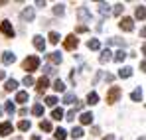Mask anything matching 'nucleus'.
Instances as JSON below:
<instances>
[{
    "mask_svg": "<svg viewBox=\"0 0 146 140\" xmlns=\"http://www.w3.org/2000/svg\"><path fill=\"white\" fill-rule=\"evenodd\" d=\"M38 67H40V57H38V55H28L24 59V69L28 71V75H30L32 71H36Z\"/></svg>",
    "mask_w": 146,
    "mask_h": 140,
    "instance_id": "nucleus-1",
    "label": "nucleus"
},
{
    "mask_svg": "<svg viewBox=\"0 0 146 140\" xmlns=\"http://www.w3.org/2000/svg\"><path fill=\"white\" fill-rule=\"evenodd\" d=\"M121 95H122V89H121V87H111V89H109V93H107V103H109V105L117 103Z\"/></svg>",
    "mask_w": 146,
    "mask_h": 140,
    "instance_id": "nucleus-2",
    "label": "nucleus"
},
{
    "mask_svg": "<svg viewBox=\"0 0 146 140\" xmlns=\"http://www.w3.org/2000/svg\"><path fill=\"white\" fill-rule=\"evenodd\" d=\"M0 32L4 34V36H8V38H14V28H12V24L8 22V20H4V22L0 24Z\"/></svg>",
    "mask_w": 146,
    "mask_h": 140,
    "instance_id": "nucleus-3",
    "label": "nucleus"
},
{
    "mask_svg": "<svg viewBox=\"0 0 146 140\" xmlns=\"http://www.w3.org/2000/svg\"><path fill=\"white\" fill-rule=\"evenodd\" d=\"M77 44H79L77 36H75V34H71V36H67V38H65V42H63V47L71 51V49H75V47H77Z\"/></svg>",
    "mask_w": 146,
    "mask_h": 140,
    "instance_id": "nucleus-4",
    "label": "nucleus"
},
{
    "mask_svg": "<svg viewBox=\"0 0 146 140\" xmlns=\"http://www.w3.org/2000/svg\"><path fill=\"white\" fill-rule=\"evenodd\" d=\"M12 130H14V124L10 120H6V122L0 124V136H8V134H12Z\"/></svg>",
    "mask_w": 146,
    "mask_h": 140,
    "instance_id": "nucleus-5",
    "label": "nucleus"
},
{
    "mask_svg": "<svg viewBox=\"0 0 146 140\" xmlns=\"http://www.w3.org/2000/svg\"><path fill=\"white\" fill-rule=\"evenodd\" d=\"M119 26H121V30H124V32H132V28H134V22H132V18H121Z\"/></svg>",
    "mask_w": 146,
    "mask_h": 140,
    "instance_id": "nucleus-6",
    "label": "nucleus"
},
{
    "mask_svg": "<svg viewBox=\"0 0 146 140\" xmlns=\"http://www.w3.org/2000/svg\"><path fill=\"white\" fill-rule=\"evenodd\" d=\"M14 61H16L14 51H4V53H2V63H4V65H10V63H14Z\"/></svg>",
    "mask_w": 146,
    "mask_h": 140,
    "instance_id": "nucleus-7",
    "label": "nucleus"
},
{
    "mask_svg": "<svg viewBox=\"0 0 146 140\" xmlns=\"http://www.w3.org/2000/svg\"><path fill=\"white\" fill-rule=\"evenodd\" d=\"M77 16H79V20H83V22H87V20H91V12L85 8V6H81L79 10H77Z\"/></svg>",
    "mask_w": 146,
    "mask_h": 140,
    "instance_id": "nucleus-8",
    "label": "nucleus"
},
{
    "mask_svg": "<svg viewBox=\"0 0 146 140\" xmlns=\"http://www.w3.org/2000/svg\"><path fill=\"white\" fill-rule=\"evenodd\" d=\"M34 47H36L38 51H44V49H46V42H44L42 36H34Z\"/></svg>",
    "mask_w": 146,
    "mask_h": 140,
    "instance_id": "nucleus-9",
    "label": "nucleus"
},
{
    "mask_svg": "<svg viewBox=\"0 0 146 140\" xmlns=\"http://www.w3.org/2000/svg\"><path fill=\"white\" fill-rule=\"evenodd\" d=\"M34 16H36V14H34V8H24V10H22V20H24V22H32Z\"/></svg>",
    "mask_w": 146,
    "mask_h": 140,
    "instance_id": "nucleus-10",
    "label": "nucleus"
},
{
    "mask_svg": "<svg viewBox=\"0 0 146 140\" xmlns=\"http://www.w3.org/2000/svg\"><path fill=\"white\" fill-rule=\"evenodd\" d=\"M36 85H38L36 89H38V91L42 93L44 89H48V87H49V81H48V77H40V79L36 81Z\"/></svg>",
    "mask_w": 146,
    "mask_h": 140,
    "instance_id": "nucleus-11",
    "label": "nucleus"
},
{
    "mask_svg": "<svg viewBox=\"0 0 146 140\" xmlns=\"http://www.w3.org/2000/svg\"><path fill=\"white\" fill-rule=\"evenodd\" d=\"M93 113H81V117H79V120H81V124H91L93 122Z\"/></svg>",
    "mask_w": 146,
    "mask_h": 140,
    "instance_id": "nucleus-12",
    "label": "nucleus"
},
{
    "mask_svg": "<svg viewBox=\"0 0 146 140\" xmlns=\"http://www.w3.org/2000/svg\"><path fill=\"white\" fill-rule=\"evenodd\" d=\"M111 55H113V53H111L109 49H103V51H101V57H99V61H101V63H107V61H111V59H113Z\"/></svg>",
    "mask_w": 146,
    "mask_h": 140,
    "instance_id": "nucleus-13",
    "label": "nucleus"
},
{
    "mask_svg": "<svg viewBox=\"0 0 146 140\" xmlns=\"http://www.w3.org/2000/svg\"><path fill=\"white\" fill-rule=\"evenodd\" d=\"M49 61H51V65H57V63H61V53H59V51H53V53H49Z\"/></svg>",
    "mask_w": 146,
    "mask_h": 140,
    "instance_id": "nucleus-14",
    "label": "nucleus"
},
{
    "mask_svg": "<svg viewBox=\"0 0 146 140\" xmlns=\"http://www.w3.org/2000/svg\"><path fill=\"white\" fill-rule=\"evenodd\" d=\"M4 89H6V91H16V89H18V81H16V79H8L6 85H4Z\"/></svg>",
    "mask_w": 146,
    "mask_h": 140,
    "instance_id": "nucleus-15",
    "label": "nucleus"
},
{
    "mask_svg": "<svg viewBox=\"0 0 146 140\" xmlns=\"http://www.w3.org/2000/svg\"><path fill=\"white\" fill-rule=\"evenodd\" d=\"M119 77L121 79H128V77H132V67H122L119 71Z\"/></svg>",
    "mask_w": 146,
    "mask_h": 140,
    "instance_id": "nucleus-16",
    "label": "nucleus"
},
{
    "mask_svg": "<svg viewBox=\"0 0 146 140\" xmlns=\"http://www.w3.org/2000/svg\"><path fill=\"white\" fill-rule=\"evenodd\" d=\"M99 12H101V16H109V14H111V6L105 4V2H101V4H99Z\"/></svg>",
    "mask_w": 146,
    "mask_h": 140,
    "instance_id": "nucleus-17",
    "label": "nucleus"
},
{
    "mask_svg": "<svg viewBox=\"0 0 146 140\" xmlns=\"http://www.w3.org/2000/svg\"><path fill=\"white\" fill-rule=\"evenodd\" d=\"M113 59H115L117 63H122V61L126 59V51H124V49H119V51L115 53V57H113Z\"/></svg>",
    "mask_w": 146,
    "mask_h": 140,
    "instance_id": "nucleus-18",
    "label": "nucleus"
},
{
    "mask_svg": "<svg viewBox=\"0 0 146 140\" xmlns=\"http://www.w3.org/2000/svg\"><path fill=\"white\" fill-rule=\"evenodd\" d=\"M28 99H30V97H28L26 91H18V93H16V103H28Z\"/></svg>",
    "mask_w": 146,
    "mask_h": 140,
    "instance_id": "nucleus-19",
    "label": "nucleus"
},
{
    "mask_svg": "<svg viewBox=\"0 0 146 140\" xmlns=\"http://www.w3.org/2000/svg\"><path fill=\"white\" fill-rule=\"evenodd\" d=\"M53 136H55V140H65V138H67V132H65L63 128H55Z\"/></svg>",
    "mask_w": 146,
    "mask_h": 140,
    "instance_id": "nucleus-20",
    "label": "nucleus"
},
{
    "mask_svg": "<svg viewBox=\"0 0 146 140\" xmlns=\"http://www.w3.org/2000/svg\"><path fill=\"white\" fill-rule=\"evenodd\" d=\"M4 111H6V113L12 117V115L16 113V107H14V103H12V101H6V105H4Z\"/></svg>",
    "mask_w": 146,
    "mask_h": 140,
    "instance_id": "nucleus-21",
    "label": "nucleus"
},
{
    "mask_svg": "<svg viewBox=\"0 0 146 140\" xmlns=\"http://www.w3.org/2000/svg\"><path fill=\"white\" fill-rule=\"evenodd\" d=\"M87 103H89V105H97L99 103V95L95 93V91H91V93L87 95Z\"/></svg>",
    "mask_w": 146,
    "mask_h": 140,
    "instance_id": "nucleus-22",
    "label": "nucleus"
},
{
    "mask_svg": "<svg viewBox=\"0 0 146 140\" xmlns=\"http://www.w3.org/2000/svg\"><path fill=\"white\" fill-rule=\"evenodd\" d=\"M48 40L51 42V44H59V40H61V36H59V32H49Z\"/></svg>",
    "mask_w": 146,
    "mask_h": 140,
    "instance_id": "nucleus-23",
    "label": "nucleus"
},
{
    "mask_svg": "<svg viewBox=\"0 0 146 140\" xmlns=\"http://www.w3.org/2000/svg\"><path fill=\"white\" fill-rule=\"evenodd\" d=\"M87 47L93 49V51H97V49H101V42H99V40H89V42H87Z\"/></svg>",
    "mask_w": 146,
    "mask_h": 140,
    "instance_id": "nucleus-24",
    "label": "nucleus"
},
{
    "mask_svg": "<svg viewBox=\"0 0 146 140\" xmlns=\"http://www.w3.org/2000/svg\"><path fill=\"white\" fill-rule=\"evenodd\" d=\"M130 99H132V101H142V89H140V87L134 89V91L130 93Z\"/></svg>",
    "mask_w": 146,
    "mask_h": 140,
    "instance_id": "nucleus-25",
    "label": "nucleus"
},
{
    "mask_svg": "<svg viewBox=\"0 0 146 140\" xmlns=\"http://www.w3.org/2000/svg\"><path fill=\"white\" fill-rule=\"evenodd\" d=\"M40 128H42L44 132H51V130H53V126H51L49 120H42V122H40Z\"/></svg>",
    "mask_w": 146,
    "mask_h": 140,
    "instance_id": "nucleus-26",
    "label": "nucleus"
},
{
    "mask_svg": "<svg viewBox=\"0 0 146 140\" xmlns=\"http://www.w3.org/2000/svg\"><path fill=\"white\" fill-rule=\"evenodd\" d=\"M53 89H55V91H59V93H65V85H63V81H61V79H55Z\"/></svg>",
    "mask_w": 146,
    "mask_h": 140,
    "instance_id": "nucleus-27",
    "label": "nucleus"
},
{
    "mask_svg": "<svg viewBox=\"0 0 146 140\" xmlns=\"http://www.w3.org/2000/svg\"><path fill=\"white\" fill-rule=\"evenodd\" d=\"M30 126H32V122H30V120H20V124H18V128H20L22 132L30 130Z\"/></svg>",
    "mask_w": 146,
    "mask_h": 140,
    "instance_id": "nucleus-28",
    "label": "nucleus"
},
{
    "mask_svg": "<svg viewBox=\"0 0 146 140\" xmlns=\"http://www.w3.org/2000/svg\"><path fill=\"white\" fill-rule=\"evenodd\" d=\"M53 14H55V16H63V14H65V6H63V4H57V6L53 8Z\"/></svg>",
    "mask_w": 146,
    "mask_h": 140,
    "instance_id": "nucleus-29",
    "label": "nucleus"
},
{
    "mask_svg": "<svg viewBox=\"0 0 146 140\" xmlns=\"http://www.w3.org/2000/svg\"><path fill=\"white\" fill-rule=\"evenodd\" d=\"M32 113H34L36 117H42V115H44V105H34Z\"/></svg>",
    "mask_w": 146,
    "mask_h": 140,
    "instance_id": "nucleus-30",
    "label": "nucleus"
},
{
    "mask_svg": "<svg viewBox=\"0 0 146 140\" xmlns=\"http://www.w3.org/2000/svg\"><path fill=\"white\" fill-rule=\"evenodd\" d=\"M134 16H136L138 20H144V16H146V12H144V6H138V8H136V12H134Z\"/></svg>",
    "mask_w": 146,
    "mask_h": 140,
    "instance_id": "nucleus-31",
    "label": "nucleus"
},
{
    "mask_svg": "<svg viewBox=\"0 0 146 140\" xmlns=\"http://www.w3.org/2000/svg\"><path fill=\"white\" fill-rule=\"evenodd\" d=\"M71 136L73 138H81V136H83V128H81V126H75L71 130Z\"/></svg>",
    "mask_w": 146,
    "mask_h": 140,
    "instance_id": "nucleus-32",
    "label": "nucleus"
},
{
    "mask_svg": "<svg viewBox=\"0 0 146 140\" xmlns=\"http://www.w3.org/2000/svg\"><path fill=\"white\" fill-rule=\"evenodd\" d=\"M63 111L61 109H53V113H51V117H53V120H59V118H63Z\"/></svg>",
    "mask_w": 146,
    "mask_h": 140,
    "instance_id": "nucleus-33",
    "label": "nucleus"
},
{
    "mask_svg": "<svg viewBox=\"0 0 146 140\" xmlns=\"http://www.w3.org/2000/svg\"><path fill=\"white\" fill-rule=\"evenodd\" d=\"M73 101H75V95H73V93H65V95H63V103L71 105Z\"/></svg>",
    "mask_w": 146,
    "mask_h": 140,
    "instance_id": "nucleus-34",
    "label": "nucleus"
},
{
    "mask_svg": "<svg viewBox=\"0 0 146 140\" xmlns=\"http://www.w3.org/2000/svg\"><path fill=\"white\" fill-rule=\"evenodd\" d=\"M22 83H24L26 87H30V85H34L36 81H34V77H32V75H26V77H24V81H22Z\"/></svg>",
    "mask_w": 146,
    "mask_h": 140,
    "instance_id": "nucleus-35",
    "label": "nucleus"
},
{
    "mask_svg": "<svg viewBox=\"0 0 146 140\" xmlns=\"http://www.w3.org/2000/svg\"><path fill=\"white\" fill-rule=\"evenodd\" d=\"M46 105H48V107H55V105H57V97H48V99H46Z\"/></svg>",
    "mask_w": 146,
    "mask_h": 140,
    "instance_id": "nucleus-36",
    "label": "nucleus"
},
{
    "mask_svg": "<svg viewBox=\"0 0 146 140\" xmlns=\"http://www.w3.org/2000/svg\"><path fill=\"white\" fill-rule=\"evenodd\" d=\"M44 73H46V75H53V73H55V67H53V65H46V67H44ZM46 75H44V77H46Z\"/></svg>",
    "mask_w": 146,
    "mask_h": 140,
    "instance_id": "nucleus-37",
    "label": "nucleus"
},
{
    "mask_svg": "<svg viewBox=\"0 0 146 140\" xmlns=\"http://www.w3.org/2000/svg\"><path fill=\"white\" fill-rule=\"evenodd\" d=\"M122 10H124V6H122V4H117V6H115V10H113V14H115V16H121Z\"/></svg>",
    "mask_w": 146,
    "mask_h": 140,
    "instance_id": "nucleus-38",
    "label": "nucleus"
},
{
    "mask_svg": "<svg viewBox=\"0 0 146 140\" xmlns=\"http://www.w3.org/2000/svg\"><path fill=\"white\" fill-rule=\"evenodd\" d=\"M63 117H65V120H69V122H71V120H75V111H69V113H67V115H63Z\"/></svg>",
    "mask_w": 146,
    "mask_h": 140,
    "instance_id": "nucleus-39",
    "label": "nucleus"
},
{
    "mask_svg": "<svg viewBox=\"0 0 146 140\" xmlns=\"http://www.w3.org/2000/svg\"><path fill=\"white\" fill-rule=\"evenodd\" d=\"M83 32H87V26H79L77 28V34H83Z\"/></svg>",
    "mask_w": 146,
    "mask_h": 140,
    "instance_id": "nucleus-40",
    "label": "nucleus"
},
{
    "mask_svg": "<svg viewBox=\"0 0 146 140\" xmlns=\"http://www.w3.org/2000/svg\"><path fill=\"white\" fill-rule=\"evenodd\" d=\"M103 140H115V138H113V134H107V136H105Z\"/></svg>",
    "mask_w": 146,
    "mask_h": 140,
    "instance_id": "nucleus-41",
    "label": "nucleus"
},
{
    "mask_svg": "<svg viewBox=\"0 0 146 140\" xmlns=\"http://www.w3.org/2000/svg\"><path fill=\"white\" fill-rule=\"evenodd\" d=\"M4 77H6V71H0V81H2Z\"/></svg>",
    "mask_w": 146,
    "mask_h": 140,
    "instance_id": "nucleus-42",
    "label": "nucleus"
},
{
    "mask_svg": "<svg viewBox=\"0 0 146 140\" xmlns=\"http://www.w3.org/2000/svg\"><path fill=\"white\" fill-rule=\"evenodd\" d=\"M30 140H42V138H40V136H32Z\"/></svg>",
    "mask_w": 146,
    "mask_h": 140,
    "instance_id": "nucleus-43",
    "label": "nucleus"
},
{
    "mask_svg": "<svg viewBox=\"0 0 146 140\" xmlns=\"http://www.w3.org/2000/svg\"><path fill=\"white\" fill-rule=\"evenodd\" d=\"M0 115H2V107H0Z\"/></svg>",
    "mask_w": 146,
    "mask_h": 140,
    "instance_id": "nucleus-44",
    "label": "nucleus"
}]
</instances>
